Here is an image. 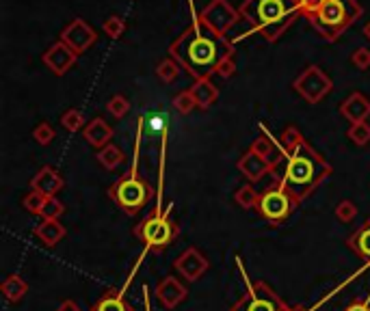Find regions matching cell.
Returning a JSON list of instances; mask_svg holds the SVG:
<instances>
[{
    "instance_id": "15",
    "label": "cell",
    "mask_w": 370,
    "mask_h": 311,
    "mask_svg": "<svg viewBox=\"0 0 370 311\" xmlns=\"http://www.w3.org/2000/svg\"><path fill=\"white\" fill-rule=\"evenodd\" d=\"M186 294H188L186 286L175 277H165L156 288V299L160 301L162 307L169 309V311H173L177 305H180L186 299Z\"/></svg>"
},
{
    "instance_id": "12",
    "label": "cell",
    "mask_w": 370,
    "mask_h": 311,
    "mask_svg": "<svg viewBox=\"0 0 370 311\" xmlns=\"http://www.w3.org/2000/svg\"><path fill=\"white\" fill-rule=\"evenodd\" d=\"M76 58H78V54L74 52L69 46H65V43L58 39L56 43H52V46L43 52V56H41V61H43V65H46L54 76H65V73L76 65Z\"/></svg>"
},
{
    "instance_id": "18",
    "label": "cell",
    "mask_w": 370,
    "mask_h": 311,
    "mask_svg": "<svg viewBox=\"0 0 370 311\" xmlns=\"http://www.w3.org/2000/svg\"><path fill=\"white\" fill-rule=\"evenodd\" d=\"M63 184H65L63 177L58 175L56 169L41 167L31 180V190H37V192H41V195H46V197H56V192L63 188Z\"/></svg>"
},
{
    "instance_id": "3",
    "label": "cell",
    "mask_w": 370,
    "mask_h": 311,
    "mask_svg": "<svg viewBox=\"0 0 370 311\" xmlns=\"http://www.w3.org/2000/svg\"><path fill=\"white\" fill-rule=\"evenodd\" d=\"M239 13L266 41H277L301 16L297 0H243Z\"/></svg>"
},
{
    "instance_id": "7",
    "label": "cell",
    "mask_w": 370,
    "mask_h": 311,
    "mask_svg": "<svg viewBox=\"0 0 370 311\" xmlns=\"http://www.w3.org/2000/svg\"><path fill=\"white\" fill-rule=\"evenodd\" d=\"M171 210H173V203L167 205V212H158L156 210V212H152L150 216H147L141 225L135 227V235L145 244V249L160 251V249L169 246L177 238L180 229H177V225L169 218Z\"/></svg>"
},
{
    "instance_id": "31",
    "label": "cell",
    "mask_w": 370,
    "mask_h": 311,
    "mask_svg": "<svg viewBox=\"0 0 370 311\" xmlns=\"http://www.w3.org/2000/svg\"><path fill=\"white\" fill-rule=\"evenodd\" d=\"M46 195H41V192H37V190H31L28 195L22 199V205H24V210L26 212H31V214H41V210H43V203H46Z\"/></svg>"
},
{
    "instance_id": "30",
    "label": "cell",
    "mask_w": 370,
    "mask_h": 311,
    "mask_svg": "<svg viewBox=\"0 0 370 311\" xmlns=\"http://www.w3.org/2000/svg\"><path fill=\"white\" fill-rule=\"evenodd\" d=\"M61 126L69 132H78V130H85V117L80 111L76 108H69L67 113H63L61 117Z\"/></svg>"
},
{
    "instance_id": "36",
    "label": "cell",
    "mask_w": 370,
    "mask_h": 311,
    "mask_svg": "<svg viewBox=\"0 0 370 311\" xmlns=\"http://www.w3.org/2000/svg\"><path fill=\"white\" fill-rule=\"evenodd\" d=\"M358 216V205L353 201H340L336 207V218L340 223H351V220Z\"/></svg>"
},
{
    "instance_id": "8",
    "label": "cell",
    "mask_w": 370,
    "mask_h": 311,
    "mask_svg": "<svg viewBox=\"0 0 370 311\" xmlns=\"http://www.w3.org/2000/svg\"><path fill=\"white\" fill-rule=\"evenodd\" d=\"M299 205V201L294 199L290 192L282 186V182H273L271 186H266L260 192V199L256 210L260 212V216L271 225H279L292 214L294 207Z\"/></svg>"
},
{
    "instance_id": "43",
    "label": "cell",
    "mask_w": 370,
    "mask_h": 311,
    "mask_svg": "<svg viewBox=\"0 0 370 311\" xmlns=\"http://www.w3.org/2000/svg\"><path fill=\"white\" fill-rule=\"evenodd\" d=\"M364 35H366V37L370 39V22H368V24L364 26Z\"/></svg>"
},
{
    "instance_id": "20",
    "label": "cell",
    "mask_w": 370,
    "mask_h": 311,
    "mask_svg": "<svg viewBox=\"0 0 370 311\" xmlns=\"http://www.w3.org/2000/svg\"><path fill=\"white\" fill-rule=\"evenodd\" d=\"M65 225L58 223L56 218H43L41 223L35 227V235L46 244V246H56L65 238Z\"/></svg>"
},
{
    "instance_id": "17",
    "label": "cell",
    "mask_w": 370,
    "mask_h": 311,
    "mask_svg": "<svg viewBox=\"0 0 370 311\" xmlns=\"http://www.w3.org/2000/svg\"><path fill=\"white\" fill-rule=\"evenodd\" d=\"M340 115L351 124L366 122L370 117V100L360 91H353L342 104H340Z\"/></svg>"
},
{
    "instance_id": "33",
    "label": "cell",
    "mask_w": 370,
    "mask_h": 311,
    "mask_svg": "<svg viewBox=\"0 0 370 311\" xmlns=\"http://www.w3.org/2000/svg\"><path fill=\"white\" fill-rule=\"evenodd\" d=\"M107 108L115 119H122V117H126L130 113V102L126 95H113L107 104Z\"/></svg>"
},
{
    "instance_id": "32",
    "label": "cell",
    "mask_w": 370,
    "mask_h": 311,
    "mask_svg": "<svg viewBox=\"0 0 370 311\" xmlns=\"http://www.w3.org/2000/svg\"><path fill=\"white\" fill-rule=\"evenodd\" d=\"M102 31H105L111 39H120L126 31V20L120 16H111L105 20V24H102Z\"/></svg>"
},
{
    "instance_id": "5",
    "label": "cell",
    "mask_w": 370,
    "mask_h": 311,
    "mask_svg": "<svg viewBox=\"0 0 370 311\" xmlns=\"http://www.w3.org/2000/svg\"><path fill=\"white\" fill-rule=\"evenodd\" d=\"M236 264H239V270L245 281V292L232 305L230 311H288L290 309V305L269 284H264L260 279H249V275L243 268L241 257H236Z\"/></svg>"
},
{
    "instance_id": "13",
    "label": "cell",
    "mask_w": 370,
    "mask_h": 311,
    "mask_svg": "<svg viewBox=\"0 0 370 311\" xmlns=\"http://www.w3.org/2000/svg\"><path fill=\"white\" fill-rule=\"evenodd\" d=\"M175 270L180 273L186 281H191V284H195L197 279H202V275L210 268L208 260H206V255L202 253V251L197 246H188L184 253L175 260Z\"/></svg>"
},
{
    "instance_id": "35",
    "label": "cell",
    "mask_w": 370,
    "mask_h": 311,
    "mask_svg": "<svg viewBox=\"0 0 370 311\" xmlns=\"http://www.w3.org/2000/svg\"><path fill=\"white\" fill-rule=\"evenodd\" d=\"M63 212H65V205L58 201L56 197H48L46 199V203H43V210H41V218H61L63 216Z\"/></svg>"
},
{
    "instance_id": "28",
    "label": "cell",
    "mask_w": 370,
    "mask_h": 311,
    "mask_svg": "<svg viewBox=\"0 0 370 311\" xmlns=\"http://www.w3.org/2000/svg\"><path fill=\"white\" fill-rule=\"evenodd\" d=\"M173 106H175V111L180 113V115H191V113H193V108H197L195 97H193V93H191V89H186V91H180L173 97Z\"/></svg>"
},
{
    "instance_id": "16",
    "label": "cell",
    "mask_w": 370,
    "mask_h": 311,
    "mask_svg": "<svg viewBox=\"0 0 370 311\" xmlns=\"http://www.w3.org/2000/svg\"><path fill=\"white\" fill-rule=\"evenodd\" d=\"M236 169H239L251 184L264 180V177L269 175V173H275L269 162H266L262 156H258L256 152H251V150L245 152L243 158H241L239 162H236Z\"/></svg>"
},
{
    "instance_id": "2",
    "label": "cell",
    "mask_w": 370,
    "mask_h": 311,
    "mask_svg": "<svg viewBox=\"0 0 370 311\" xmlns=\"http://www.w3.org/2000/svg\"><path fill=\"white\" fill-rule=\"evenodd\" d=\"M279 143L284 147L286 160H284L282 175L275 177V180L282 182V186L301 203L327 180L334 173V169L329 162L303 139V135L294 126H288L282 132Z\"/></svg>"
},
{
    "instance_id": "22",
    "label": "cell",
    "mask_w": 370,
    "mask_h": 311,
    "mask_svg": "<svg viewBox=\"0 0 370 311\" xmlns=\"http://www.w3.org/2000/svg\"><path fill=\"white\" fill-rule=\"evenodd\" d=\"M347 244H349V249H353L362 260H366V262L370 264V218L366 220V223H364L360 229L353 231V235L347 240Z\"/></svg>"
},
{
    "instance_id": "37",
    "label": "cell",
    "mask_w": 370,
    "mask_h": 311,
    "mask_svg": "<svg viewBox=\"0 0 370 311\" xmlns=\"http://www.w3.org/2000/svg\"><path fill=\"white\" fill-rule=\"evenodd\" d=\"M327 3V0H297V7H299V11H301V16H305V18H312L314 13Z\"/></svg>"
},
{
    "instance_id": "41",
    "label": "cell",
    "mask_w": 370,
    "mask_h": 311,
    "mask_svg": "<svg viewBox=\"0 0 370 311\" xmlns=\"http://www.w3.org/2000/svg\"><path fill=\"white\" fill-rule=\"evenodd\" d=\"M345 311H370V303L368 301H353Z\"/></svg>"
},
{
    "instance_id": "1",
    "label": "cell",
    "mask_w": 370,
    "mask_h": 311,
    "mask_svg": "<svg viewBox=\"0 0 370 311\" xmlns=\"http://www.w3.org/2000/svg\"><path fill=\"white\" fill-rule=\"evenodd\" d=\"M232 54L234 43L228 37L215 33L208 24L202 22L199 13L195 11L191 26L169 46V56L175 58L180 67L195 80L210 78L217 67Z\"/></svg>"
},
{
    "instance_id": "39",
    "label": "cell",
    "mask_w": 370,
    "mask_h": 311,
    "mask_svg": "<svg viewBox=\"0 0 370 311\" xmlns=\"http://www.w3.org/2000/svg\"><path fill=\"white\" fill-rule=\"evenodd\" d=\"M234 71H236V63H234V58L230 56V58H226V61L217 67L215 73H217L219 78H232V76H234Z\"/></svg>"
},
{
    "instance_id": "29",
    "label": "cell",
    "mask_w": 370,
    "mask_h": 311,
    "mask_svg": "<svg viewBox=\"0 0 370 311\" xmlns=\"http://www.w3.org/2000/svg\"><path fill=\"white\" fill-rule=\"evenodd\" d=\"M347 135H349V139H351L355 145L364 147V145H368V143H370V126H368L366 122L351 124V128H349Z\"/></svg>"
},
{
    "instance_id": "26",
    "label": "cell",
    "mask_w": 370,
    "mask_h": 311,
    "mask_svg": "<svg viewBox=\"0 0 370 311\" xmlns=\"http://www.w3.org/2000/svg\"><path fill=\"white\" fill-rule=\"evenodd\" d=\"M258 199H260V192L251 184H245V186H241L239 190L234 192V201L239 203L243 210H251V207H256Z\"/></svg>"
},
{
    "instance_id": "11",
    "label": "cell",
    "mask_w": 370,
    "mask_h": 311,
    "mask_svg": "<svg viewBox=\"0 0 370 311\" xmlns=\"http://www.w3.org/2000/svg\"><path fill=\"white\" fill-rule=\"evenodd\" d=\"M96 39H98V33L94 31V26H89L83 18L72 20L61 33V41L76 54L87 52L96 43Z\"/></svg>"
},
{
    "instance_id": "21",
    "label": "cell",
    "mask_w": 370,
    "mask_h": 311,
    "mask_svg": "<svg viewBox=\"0 0 370 311\" xmlns=\"http://www.w3.org/2000/svg\"><path fill=\"white\" fill-rule=\"evenodd\" d=\"M191 93H193V97H195L197 108L208 111L219 97V89L210 78H202V80H195V84L191 87Z\"/></svg>"
},
{
    "instance_id": "25",
    "label": "cell",
    "mask_w": 370,
    "mask_h": 311,
    "mask_svg": "<svg viewBox=\"0 0 370 311\" xmlns=\"http://www.w3.org/2000/svg\"><path fill=\"white\" fill-rule=\"evenodd\" d=\"M91 311H132V309H130V305L124 301L122 294L111 292V294H107V296H102V299L94 305Z\"/></svg>"
},
{
    "instance_id": "4",
    "label": "cell",
    "mask_w": 370,
    "mask_h": 311,
    "mask_svg": "<svg viewBox=\"0 0 370 311\" xmlns=\"http://www.w3.org/2000/svg\"><path fill=\"white\" fill-rule=\"evenodd\" d=\"M362 5L358 0H327L312 18H307L316 31L327 41H338L349 26L362 16Z\"/></svg>"
},
{
    "instance_id": "9",
    "label": "cell",
    "mask_w": 370,
    "mask_h": 311,
    "mask_svg": "<svg viewBox=\"0 0 370 311\" xmlns=\"http://www.w3.org/2000/svg\"><path fill=\"white\" fill-rule=\"evenodd\" d=\"M292 87L307 104H318L323 97H327L331 93L334 80L318 65H309L294 78Z\"/></svg>"
},
{
    "instance_id": "23",
    "label": "cell",
    "mask_w": 370,
    "mask_h": 311,
    "mask_svg": "<svg viewBox=\"0 0 370 311\" xmlns=\"http://www.w3.org/2000/svg\"><path fill=\"white\" fill-rule=\"evenodd\" d=\"M0 290H3L5 294V299L9 303H20L24 299V294L28 292V286H26V281L18 275H9L5 281H3V286H0Z\"/></svg>"
},
{
    "instance_id": "42",
    "label": "cell",
    "mask_w": 370,
    "mask_h": 311,
    "mask_svg": "<svg viewBox=\"0 0 370 311\" xmlns=\"http://www.w3.org/2000/svg\"><path fill=\"white\" fill-rule=\"evenodd\" d=\"M56 311H83V309L78 307V303H74V301H63L61 305H58Z\"/></svg>"
},
{
    "instance_id": "34",
    "label": "cell",
    "mask_w": 370,
    "mask_h": 311,
    "mask_svg": "<svg viewBox=\"0 0 370 311\" xmlns=\"http://www.w3.org/2000/svg\"><path fill=\"white\" fill-rule=\"evenodd\" d=\"M33 139H35L39 145H50V143L56 139V132H54V128H52L50 124L41 122V124H37V126L33 128Z\"/></svg>"
},
{
    "instance_id": "6",
    "label": "cell",
    "mask_w": 370,
    "mask_h": 311,
    "mask_svg": "<svg viewBox=\"0 0 370 311\" xmlns=\"http://www.w3.org/2000/svg\"><path fill=\"white\" fill-rule=\"evenodd\" d=\"M109 197L122 207V212H126L128 216H137L154 197V188L143 177H139L137 169L132 167L126 177H122L120 182H115L109 188Z\"/></svg>"
},
{
    "instance_id": "38",
    "label": "cell",
    "mask_w": 370,
    "mask_h": 311,
    "mask_svg": "<svg viewBox=\"0 0 370 311\" xmlns=\"http://www.w3.org/2000/svg\"><path fill=\"white\" fill-rule=\"evenodd\" d=\"M351 63L358 69L366 71L370 67V50L368 48H358V50L353 52V56H351Z\"/></svg>"
},
{
    "instance_id": "44",
    "label": "cell",
    "mask_w": 370,
    "mask_h": 311,
    "mask_svg": "<svg viewBox=\"0 0 370 311\" xmlns=\"http://www.w3.org/2000/svg\"><path fill=\"white\" fill-rule=\"evenodd\" d=\"M288 311H307V309H305V307H292V305H290Z\"/></svg>"
},
{
    "instance_id": "10",
    "label": "cell",
    "mask_w": 370,
    "mask_h": 311,
    "mask_svg": "<svg viewBox=\"0 0 370 311\" xmlns=\"http://www.w3.org/2000/svg\"><path fill=\"white\" fill-rule=\"evenodd\" d=\"M199 18L202 22L208 24L215 33L224 37H228L232 28L243 20L241 13L236 11L228 0H210V3L199 11Z\"/></svg>"
},
{
    "instance_id": "40",
    "label": "cell",
    "mask_w": 370,
    "mask_h": 311,
    "mask_svg": "<svg viewBox=\"0 0 370 311\" xmlns=\"http://www.w3.org/2000/svg\"><path fill=\"white\" fill-rule=\"evenodd\" d=\"M150 126H152V130H154V132L165 130V117H162V115H152Z\"/></svg>"
},
{
    "instance_id": "14",
    "label": "cell",
    "mask_w": 370,
    "mask_h": 311,
    "mask_svg": "<svg viewBox=\"0 0 370 311\" xmlns=\"http://www.w3.org/2000/svg\"><path fill=\"white\" fill-rule=\"evenodd\" d=\"M249 150L256 152L258 156H262V158L273 167V171H277V167L286 160L282 143H279L277 139H273V137L269 135V130H266L264 126H260V137H258L254 143H251Z\"/></svg>"
},
{
    "instance_id": "19",
    "label": "cell",
    "mask_w": 370,
    "mask_h": 311,
    "mask_svg": "<svg viewBox=\"0 0 370 311\" xmlns=\"http://www.w3.org/2000/svg\"><path fill=\"white\" fill-rule=\"evenodd\" d=\"M83 139L100 152V150H105L107 145H111L113 128H111L105 119H102V117H96V119H91V122H89V124L85 126V130H83Z\"/></svg>"
},
{
    "instance_id": "27",
    "label": "cell",
    "mask_w": 370,
    "mask_h": 311,
    "mask_svg": "<svg viewBox=\"0 0 370 311\" xmlns=\"http://www.w3.org/2000/svg\"><path fill=\"white\" fill-rule=\"evenodd\" d=\"M180 63L175 61V58H165V61H160L158 63V67H156V76L162 80V82H175L177 80V76H180Z\"/></svg>"
},
{
    "instance_id": "24",
    "label": "cell",
    "mask_w": 370,
    "mask_h": 311,
    "mask_svg": "<svg viewBox=\"0 0 370 311\" xmlns=\"http://www.w3.org/2000/svg\"><path fill=\"white\" fill-rule=\"evenodd\" d=\"M98 162L102 167H105L107 171H115L117 167L122 165V162L126 160V156H124V152L120 150L117 145H107L105 150H100L98 152Z\"/></svg>"
}]
</instances>
